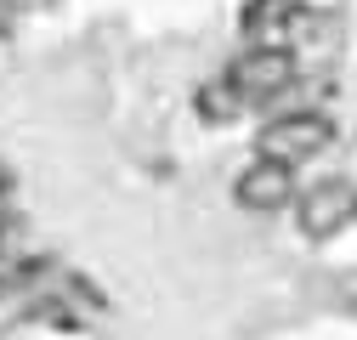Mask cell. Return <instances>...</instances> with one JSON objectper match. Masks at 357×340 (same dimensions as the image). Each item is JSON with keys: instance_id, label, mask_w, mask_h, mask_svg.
I'll list each match as a JSON object with an SVG mask.
<instances>
[{"instance_id": "6da1fadb", "label": "cell", "mask_w": 357, "mask_h": 340, "mask_svg": "<svg viewBox=\"0 0 357 340\" xmlns=\"http://www.w3.org/2000/svg\"><path fill=\"white\" fill-rule=\"evenodd\" d=\"M329 142H335V125H329L324 114H278L273 125H261L255 153L295 170V164H306V159H318Z\"/></svg>"}, {"instance_id": "7a4b0ae2", "label": "cell", "mask_w": 357, "mask_h": 340, "mask_svg": "<svg viewBox=\"0 0 357 340\" xmlns=\"http://www.w3.org/2000/svg\"><path fill=\"white\" fill-rule=\"evenodd\" d=\"M351 216H357V187H351L346 176H324V182H312V187L295 199V222H301V233L318 238V244L335 238V233H346Z\"/></svg>"}, {"instance_id": "3957f363", "label": "cell", "mask_w": 357, "mask_h": 340, "mask_svg": "<svg viewBox=\"0 0 357 340\" xmlns=\"http://www.w3.org/2000/svg\"><path fill=\"white\" fill-rule=\"evenodd\" d=\"M227 79H233V91H238L250 108H261V102H273L278 91L295 85V52H289V46H250V52L227 68Z\"/></svg>"}, {"instance_id": "277c9868", "label": "cell", "mask_w": 357, "mask_h": 340, "mask_svg": "<svg viewBox=\"0 0 357 340\" xmlns=\"http://www.w3.org/2000/svg\"><path fill=\"white\" fill-rule=\"evenodd\" d=\"M233 199H238L244 210H255V216L284 210V204L295 199V170H289V164H273V159H255L250 170H238Z\"/></svg>"}, {"instance_id": "5b68a950", "label": "cell", "mask_w": 357, "mask_h": 340, "mask_svg": "<svg viewBox=\"0 0 357 340\" xmlns=\"http://www.w3.org/2000/svg\"><path fill=\"white\" fill-rule=\"evenodd\" d=\"M295 17H301V0H244L238 29L250 34V46H284Z\"/></svg>"}, {"instance_id": "8992f818", "label": "cell", "mask_w": 357, "mask_h": 340, "mask_svg": "<svg viewBox=\"0 0 357 340\" xmlns=\"http://www.w3.org/2000/svg\"><path fill=\"white\" fill-rule=\"evenodd\" d=\"M193 108H199V119L204 125H233L250 102L233 91V79L227 74H221V79H210V85H199V97H193Z\"/></svg>"}, {"instance_id": "52a82bcc", "label": "cell", "mask_w": 357, "mask_h": 340, "mask_svg": "<svg viewBox=\"0 0 357 340\" xmlns=\"http://www.w3.org/2000/svg\"><path fill=\"white\" fill-rule=\"evenodd\" d=\"M17 233H23V227H17V222H0V255H12V249H17V244H12V238H17Z\"/></svg>"}, {"instance_id": "ba28073f", "label": "cell", "mask_w": 357, "mask_h": 340, "mask_svg": "<svg viewBox=\"0 0 357 340\" xmlns=\"http://www.w3.org/2000/svg\"><path fill=\"white\" fill-rule=\"evenodd\" d=\"M6 193H12V170L0 164V199H6Z\"/></svg>"}, {"instance_id": "9c48e42d", "label": "cell", "mask_w": 357, "mask_h": 340, "mask_svg": "<svg viewBox=\"0 0 357 340\" xmlns=\"http://www.w3.org/2000/svg\"><path fill=\"white\" fill-rule=\"evenodd\" d=\"M12 6H23V12H34V6H52V0H12Z\"/></svg>"}]
</instances>
